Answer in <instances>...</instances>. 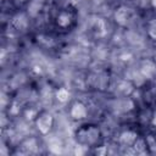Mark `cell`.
Instances as JSON below:
<instances>
[{"label":"cell","instance_id":"6da1fadb","mask_svg":"<svg viewBox=\"0 0 156 156\" xmlns=\"http://www.w3.org/2000/svg\"><path fill=\"white\" fill-rule=\"evenodd\" d=\"M76 140L80 145L95 147L101 144L102 141V134L98 126L95 124H82L76 130Z\"/></svg>","mask_w":156,"mask_h":156},{"label":"cell","instance_id":"7a4b0ae2","mask_svg":"<svg viewBox=\"0 0 156 156\" xmlns=\"http://www.w3.org/2000/svg\"><path fill=\"white\" fill-rule=\"evenodd\" d=\"M76 17H77L76 9H73L72 6H66L60 11L58 16L56 17V23L63 28H69L71 24H74Z\"/></svg>","mask_w":156,"mask_h":156}]
</instances>
